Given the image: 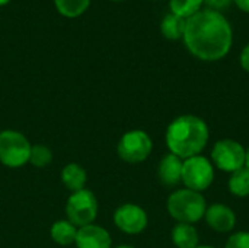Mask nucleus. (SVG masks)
Returning a JSON list of instances; mask_svg holds the SVG:
<instances>
[{"instance_id": "1", "label": "nucleus", "mask_w": 249, "mask_h": 248, "mask_svg": "<svg viewBox=\"0 0 249 248\" xmlns=\"http://www.w3.org/2000/svg\"><path fill=\"white\" fill-rule=\"evenodd\" d=\"M182 39L194 57L203 61H217L229 54L233 31L222 12L206 7L187 19Z\"/></svg>"}, {"instance_id": "2", "label": "nucleus", "mask_w": 249, "mask_h": 248, "mask_svg": "<svg viewBox=\"0 0 249 248\" xmlns=\"http://www.w3.org/2000/svg\"><path fill=\"white\" fill-rule=\"evenodd\" d=\"M210 137L206 121L197 115L185 114L177 117L166 129L165 140L171 153L181 159L200 155Z\"/></svg>"}, {"instance_id": "3", "label": "nucleus", "mask_w": 249, "mask_h": 248, "mask_svg": "<svg viewBox=\"0 0 249 248\" xmlns=\"http://www.w3.org/2000/svg\"><path fill=\"white\" fill-rule=\"evenodd\" d=\"M166 209L178 224L191 225L204 218L207 205L201 193L190 189H179L168 197Z\"/></svg>"}, {"instance_id": "4", "label": "nucleus", "mask_w": 249, "mask_h": 248, "mask_svg": "<svg viewBox=\"0 0 249 248\" xmlns=\"http://www.w3.org/2000/svg\"><path fill=\"white\" fill-rule=\"evenodd\" d=\"M29 140L16 130L0 132V162L7 168H20L29 162Z\"/></svg>"}, {"instance_id": "5", "label": "nucleus", "mask_w": 249, "mask_h": 248, "mask_svg": "<svg viewBox=\"0 0 249 248\" xmlns=\"http://www.w3.org/2000/svg\"><path fill=\"white\" fill-rule=\"evenodd\" d=\"M98 215V200L90 190H80L71 193L66 203V216L67 221L74 227L82 228L93 224Z\"/></svg>"}, {"instance_id": "6", "label": "nucleus", "mask_w": 249, "mask_h": 248, "mask_svg": "<svg viewBox=\"0 0 249 248\" xmlns=\"http://www.w3.org/2000/svg\"><path fill=\"white\" fill-rule=\"evenodd\" d=\"M214 181V167L213 164L201 156H193L182 162V180L185 189L193 191H206Z\"/></svg>"}, {"instance_id": "7", "label": "nucleus", "mask_w": 249, "mask_h": 248, "mask_svg": "<svg viewBox=\"0 0 249 248\" xmlns=\"http://www.w3.org/2000/svg\"><path fill=\"white\" fill-rule=\"evenodd\" d=\"M153 149L150 136L143 130L127 132L118 142L117 153L127 164H139L149 158Z\"/></svg>"}, {"instance_id": "8", "label": "nucleus", "mask_w": 249, "mask_h": 248, "mask_svg": "<svg viewBox=\"0 0 249 248\" xmlns=\"http://www.w3.org/2000/svg\"><path fill=\"white\" fill-rule=\"evenodd\" d=\"M213 167L219 168L225 172H235L245 167L247 162V151L245 148L232 139H222L216 142L212 151Z\"/></svg>"}, {"instance_id": "9", "label": "nucleus", "mask_w": 249, "mask_h": 248, "mask_svg": "<svg viewBox=\"0 0 249 248\" xmlns=\"http://www.w3.org/2000/svg\"><path fill=\"white\" fill-rule=\"evenodd\" d=\"M147 222L149 219L144 209L133 203L123 205L114 212V224L117 228L130 235L143 232L147 227Z\"/></svg>"}, {"instance_id": "10", "label": "nucleus", "mask_w": 249, "mask_h": 248, "mask_svg": "<svg viewBox=\"0 0 249 248\" xmlns=\"http://www.w3.org/2000/svg\"><path fill=\"white\" fill-rule=\"evenodd\" d=\"M204 218H206L207 225L213 231L220 232V234L231 232L236 224L235 212L229 206L222 205V203H216V205H212L210 208H207Z\"/></svg>"}, {"instance_id": "11", "label": "nucleus", "mask_w": 249, "mask_h": 248, "mask_svg": "<svg viewBox=\"0 0 249 248\" xmlns=\"http://www.w3.org/2000/svg\"><path fill=\"white\" fill-rule=\"evenodd\" d=\"M74 244L77 248H111L112 240L105 228L90 224L77 229Z\"/></svg>"}, {"instance_id": "12", "label": "nucleus", "mask_w": 249, "mask_h": 248, "mask_svg": "<svg viewBox=\"0 0 249 248\" xmlns=\"http://www.w3.org/2000/svg\"><path fill=\"white\" fill-rule=\"evenodd\" d=\"M182 159L174 153H166L158 167L159 181L166 187H175L182 180Z\"/></svg>"}, {"instance_id": "13", "label": "nucleus", "mask_w": 249, "mask_h": 248, "mask_svg": "<svg viewBox=\"0 0 249 248\" xmlns=\"http://www.w3.org/2000/svg\"><path fill=\"white\" fill-rule=\"evenodd\" d=\"M61 181L69 191L76 193V191H80L85 189V184L88 181V175H86V171L79 164L71 162L63 168Z\"/></svg>"}, {"instance_id": "14", "label": "nucleus", "mask_w": 249, "mask_h": 248, "mask_svg": "<svg viewBox=\"0 0 249 248\" xmlns=\"http://www.w3.org/2000/svg\"><path fill=\"white\" fill-rule=\"evenodd\" d=\"M172 243L177 248H197L198 247V232L190 224H177L172 228Z\"/></svg>"}, {"instance_id": "15", "label": "nucleus", "mask_w": 249, "mask_h": 248, "mask_svg": "<svg viewBox=\"0 0 249 248\" xmlns=\"http://www.w3.org/2000/svg\"><path fill=\"white\" fill-rule=\"evenodd\" d=\"M77 227H74L71 222L66 221H57L53 224L51 227V238L55 244L61 246V247H67L70 244H74L76 241V235H77Z\"/></svg>"}, {"instance_id": "16", "label": "nucleus", "mask_w": 249, "mask_h": 248, "mask_svg": "<svg viewBox=\"0 0 249 248\" xmlns=\"http://www.w3.org/2000/svg\"><path fill=\"white\" fill-rule=\"evenodd\" d=\"M185 22L187 19H182L174 13H168L160 22V32L166 39H171V41L181 39L184 37Z\"/></svg>"}, {"instance_id": "17", "label": "nucleus", "mask_w": 249, "mask_h": 248, "mask_svg": "<svg viewBox=\"0 0 249 248\" xmlns=\"http://www.w3.org/2000/svg\"><path fill=\"white\" fill-rule=\"evenodd\" d=\"M57 12L64 18H79L90 6V0H54Z\"/></svg>"}, {"instance_id": "18", "label": "nucleus", "mask_w": 249, "mask_h": 248, "mask_svg": "<svg viewBox=\"0 0 249 248\" xmlns=\"http://www.w3.org/2000/svg\"><path fill=\"white\" fill-rule=\"evenodd\" d=\"M229 191L236 197H247L249 196V170L247 167L232 172L229 183Z\"/></svg>"}, {"instance_id": "19", "label": "nucleus", "mask_w": 249, "mask_h": 248, "mask_svg": "<svg viewBox=\"0 0 249 248\" xmlns=\"http://www.w3.org/2000/svg\"><path fill=\"white\" fill-rule=\"evenodd\" d=\"M204 0H169L171 13L188 19L203 9Z\"/></svg>"}, {"instance_id": "20", "label": "nucleus", "mask_w": 249, "mask_h": 248, "mask_svg": "<svg viewBox=\"0 0 249 248\" xmlns=\"http://www.w3.org/2000/svg\"><path fill=\"white\" fill-rule=\"evenodd\" d=\"M53 161V152L50 148L44 145H35L31 148V155H29V162L36 167V168H45L51 164Z\"/></svg>"}, {"instance_id": "21", "label": "nucleus", "mask_w": 249, "mask_h": 248, "mask_svg": "<svg viewBox=\"0 0 249 248\" xmlns=\"http://www.w3.org/2000/svg\"><path fill=\"white\" fill-rule=\"evenodd\" d=\"M225 248H249V232L241 231L232 234L228 238Z\"/></svg>"}, {"instance_id": "22", "label": "nucleus", "mask_w": 249, "mask_h": 248, "mask_svg": "<svg viewBox=\"0 0 249 248\" xmlns=\"http://www.w3.org/2000/svg\"><path fill=\"white\" fill-rule=\"evenodd\" d=\"M232 3L233 0H204V4L207 6V9H212L216 12H222L228 9Z\"/></svg>"}, {"instance_id": "23", "label": "nucleus", "mask_w": 249, "mask_h": 248, "mask_svg": "<svg viewBox=\"0 0 249 248\" xmlns=\"http://www.w3.org/2000/svg\"><path fill=\"white\" fill-rule=\"evenodd\" d=\"M239 63H241L242 69L249 73V44H247L244 47V50L241 53V57H239Z\"/></svg>"}, {"instance_id": "24", "label": "nucleus", "mask_w": 249, "mask_h": 248, "mask_svg": "<svg viewBox=\"0 0 249 248\" xmlns=\"http://www.w3.org/2000/svg\"><path fill=\"white\" fill-rule=\"evenodd\" d=\"M233 3L245 13H249V0H233Z\"/></svg>"}, {"instance_id": "25", "label": "nucleus", "mask_w": 249, "mask_h": 248, "mask_svg": "<svg viewBox=\"0 0 249 248\" xmlns=\"http://www.w3.org/2000/svg\"><path fill=\"white\" fill-rule=\"evenodd\" d=\"M245 167L249 170V148L247 149V162H245Z\"/></svg>"}, {"instance_id": "26", "label": "nucleus", "mask_w": 249, "mask_h": 248, "mask_svg": "<svg viewBox=\"0 0 249 248\" xmlns=\"http://www.w3.org/2000/svg\"><path fill=\"white\" fill-rule=\"evenodd\" d=\"M9 1H10V0H0V7H1V6H6Z\"/></svg>"}, {"instance_id": "27", "label": "nucleus", "mask_w": 249, "mask_h": 248, "mask_svg": "<svg viewBox=\"0 0 249 248\" xmlns=\"http://www.w3.org/2000/svg\"><path fill=\"white\" fill-rule=\"evenodd\" d=\"M117 248H134V247H131V246H125V244H124V246H118Z\"/></svg>"}, {"instance_id": "28", "label": "nucleus", "mask_w": 249, "mask_h": 248, "mask_svg": "<svg viewBox=\"0 0 249 248\" xmlns=\"http://www.w3.org/2000/svg\"><path fill=\"white\" fill-rule=\"evenodd\" d=\"M197 248H216V247H212V246H198Z\"/></svg>"}, {"instance_id": "29", "label": "nucleus", "mask_w": 249, "mask_h": 248, "mask_svg": "<svg viewBox=\"0 0 249 248\" xmlns=\"http://www.w3.org/2000/svg\"><path fill=\"white\" fill-rule=\"evenodd\" d=\"M109 1H125V0H109Z\"/></svg>"}]
</instances>
